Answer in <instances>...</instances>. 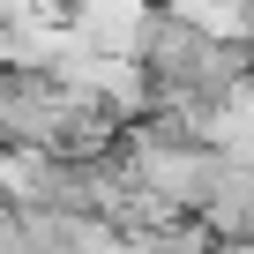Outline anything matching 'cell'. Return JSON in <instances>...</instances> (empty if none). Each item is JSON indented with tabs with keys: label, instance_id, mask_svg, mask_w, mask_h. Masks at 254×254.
Returning a JSON list of instances; mask_svg holds the SVG:
<instances>
[{
	"label": "cell",
	"instance_id": "1",
	"mask_svg": "<svg viewBox=\"0 0 254 254\" xmlns=\"http://www.w3.org/2000/svg\"><path fill=\"white\" fill-rule=\"evenodd\" d=\"M135 60H142V75H150L157 90H180V97H217V90H232V82L254 67L247 38L194 30V23H180L172 8H142Z\"/></svg>",
	"mask_w": 254,
	"mask_h": 254
},
{
	"label": "cell",
	"instance_id": "2",
	"mask_svg": "<svg viewBox=\"0 0 254 254\" xmlns=\"http://www.w3.org/2000/svg\"><path fill=\"white\" fill-rule=\"evenodd\" d=\"M209 224L202 217H165V224H150V232H127V254H209Z\"/></svg>",
	"mask_w": 254,
	"mask_h": 254
},
{
	"label": "cell",
	"instance_id": "3",
	"mask_svg": "<svg viewBox=\"0 0 254 254\" xmlns=\"http://www.w3.org/2000/svg\"><path fill=\"white\" fill-rule=\"evenodd\" d=\"M165 8L194 30H217V38H239V23H247V0H165Z\"/></svg>",
	"mask_w": 254,
	"mask_h": 254
}]
</instances>
